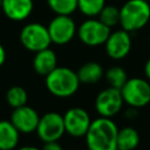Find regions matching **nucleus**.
I'll use <instances>...</instances> for the list:
<instances>
[{
    "label": "nucleus",
    "mask_w": 150,
    "mask_h": 150,
    "mask_svg": "<svg viewBox=\"0 0 150 150\" xmlns=\"http://www.w3.org/2000/svg\"><path fill=\"white\" fill-rule=\"evenodd\" d=\"M21 45L29 52H39L52 45L47 26L40 22H29L25 25L19 35Z\"/></svg>",
    "instance_id": "nucleus-4"
},
{
    "label": "nucleus",
    "mask_w": 150,
    "mask_h": 150,
    "mask_svg": "<svg viewBox=\"0 0 150 150\" xmlns=\"http://www.w3.org/2000/svg\"><path fill=\"white\" fill-rule=\"evenodd\" d=\"M105 0H77V11L86 18H97Z\"/></svg>",
    "instance_id": "nucleus-19"
},
{
    "label": "nucleus",
    "mask_w": 150,
    "mask_h": 150,
    "mask_svg": "<svg viewBox=\"0 0 150 150\" xmlns=\"http://www.w3.org/2000/svg\"><path fill=\"white\" fill-rule=\"evenodd\" d=\"M46 4L55 15H71L77 11V0H46Z\"/></svg>",
    "instance_id": "nucleus-18"
},
{
    "label": "nucleus",
    "mask_w": 150,
    "mask_h": 150,
    "mask_svg": "<svg viewBox=\"0 0 150 150\" xmlns=\"http://www.w3.org/2000/svg\"><path fill=\"white\" fill-rule=\"evenodd\" d=\"M52 43L67 45L77 33V26L71 15H55L47 26Z\"/></svg>",
    "instance_id": "nucleus-6"
},
{
    "label": "nucleus",
    "mask_w": 150,
    "mask_h": 150,
    "mask_svg": "<svg viewBox=\"0 0 150 150\" xmlns=\"http://www.w3.org/2000/svg\"><path fill=\"white\" fill-rule=\"evenodd\" d=\"M63 122L66 132L74 137H81L86 136L91 120L84 109L75 107L66 111V114L63 115Z\"/></svg>",
    "instance_id": "nucleus-11"
},
{
    "label": "nucleus",
    "mask_w": 150,
    "mask_h": 150,
    "mask_svg": "<svg viewBox=\"0 0 150 150\" xmlns=\"http://www.w3.org/2000/svg\"><path fill=\"white\" fill-rule=\"evenodd\" d=\"M104 47L110 59L122 60L129 54L131 49V35L123 28L110 32Z\"/></svg>",
    "instance_id": "nucleus-10"
},
{
    "label": "nucleus",
    "mask_w": 150,
    "mask_h": 150,
    "mask_svg": "<svg viewBox=\"0 0 150 150\" xmlns=\"http://www.w3.org/2000/svg\"><path fill=\"white\" fill-rule=\"evenodd\" d=\"M111 28L105 26L98 18H87L77 27V38L82 43L89 47L104 45Z\"/></svg>",
    "instance_id": "nucleus-5"
},
{
    "label": "nucleus",
    "mask_w": 150,
    "mask_h": 150,
    "mask_svg": "<svg viewBox=\"0 0 150 150\" xmlns=\"http://www.w3.org/2000/svg\"><path fill=\"white\" fill-rule=\"evenodd\" d=\"M139 143V135L136 129L125 127L118 129L117 132V150H134Z\"/></svg>",
    "instance_id": "nucleus-17"
},
{
    "label": "nucleus",
    "mask_w": 150,
    "mask_h": 150,
    "mask_svg": "<svg viewBox=\"0 0 150 150\" xmlns=\"http://www.w3.org/2000/svg\"><path fill=\"white\" fill-rule=\"evenodd\" d=\"M97 18L109 28L120 25V8L115 5H107L102 8Z\"/></svg>",
    "instance_id": "nucleus-20"
},
{
    "label": "nucleus",
    "mask_w": 150,
    "mask_h": 150,
    "mask_svg": "<svg viewBox=\"0 0 150 150\" xmlns=\"http://www.w3.org/2000/svg\"><path fill=\"white\" fill-rule=\"evenodd\" d=\"M144 73H145V75H146V77L150 80V59L146 61V63H145V66H144Z\"/></svg>",
    "instance_id": "nucleus-25"
},
{
    "label": "nucleus",
    "mask_w": 150,
    "mask_h": 150,
    "mask_svg": "<svg viewBox=\"0 0 150 150\" xmlns=\"http://www.w3.org/2000/svg\"><path fill=\"white\" fill-rule=\"evenodd\" d=\"M56 67H57V56L53 49L48 47L35 53L33 59V68L39 75L47 76Z\"/></svg>",
    "instance_id": "nucleus-14"
},
{
    "label": "nucleus",
    "mask_w": 150,
    "mask_h": 150,
    "mask_svg": "<svg viewBox=\"0 0 150 150\" xmlns=\"http://www.w3.org/2000/svg\"><path fill=\"white\" fill-rule=\"evenodd\" d=\"M18 150H41V149H38V148H35V146H29V145H27V146L19 148Z\"/></svg>",
    "instance_id": "nucleus-26"
},
{
    "label": "nucleus",
    "mask_w": 150,
    "mask_h": 150,
    "mask_svg": "<svg viewBox=\"0 0 150 150\" xmlns=\"http://www.w3.org/2000/svg\"><path fill=\"white\" fill-rule=\"evenodd\" d=\"M41 150H63V149L56 141H54V142H46Z\"/></svg>",
    "instance_id": "nucleus-23"
},
{
    "label": "nucleus",
    "mask_w": 150,
    "mask_h": 150,
    "mask_svg": "<svg viewBox=\"0 0 150 150\" xmlns=\"http://www.w3.org/2000/svg\"><path fill=\"white\" fill-rule=\"evenodd\" d=\"M121 93L123 101L135 108L144 107L150 102V84L139 77L128 79L121 88Z\"/></svg>",
    "instance_id": "nucleus-7"
},
{
    "label": "nucleus",
    "mask_w": 150,
    "mask_h": 150,
    "mask_svg": "<svg viewBox=\"0 0 150 150\" xmlns=\"http://www.w3.org/2000/svg\"><path fill=\"white\" fill-rule=\"evenodd\" d=\"M77 76L81 83H96L103 77V68L97 62H87L80 67L77 70Z\"/></svg>",
    "instance_id": "nucleus-16"
},
{
    "label": "nucleus",
    "mask_w": 150,
    "mask_h": 150,
    "mask_svg": "<svg viewBox=\"0 0 150 150\" xmlns=\"http://www.w3.org/2000/svg\"><path fill=\"white\" fill-rule=\"evenodd\" d=\"M80 83L77 73L67 67H56L46 76L47 89L57 97H69L74 95Z\"/></svg>",
    "instance_id": "nucleus-3"
},
{
    "label": "nucleus",
    "mask_w": 150,
    "mask_h": 150,
    "mask_svg": "<svg viewBox=\"0 0 150 150\" xmlns=\"http://www.w3.org/2000/svg\"><path fill=\"white\" fill-rule=\"evenodd\" d=\"M19 130L11 121H0V150H13L19 142Z\"/></svg>",
    "instance_id": "nucleus-15"
},
{
    "label": "nucleus",
    "mask_w": 150,
    "mask_h": 150,
    "mask_svg": "<svg viewBox=\"0 0 150 150\" xmlns=\"http://www.w3.org/2000/svg\"><path fill=\"white\" fill-rule=\"evenodd\" d=\"M123 97L120 89L109 87L102 90L95 101V108L102 117H112L116 115L123 104Z\"/></svg>",
    "instance_id": "nucleus-9"
},
{
    "label": "nucleus",
    "mask_w": 150,
    "mask_h": 150,
    "mask_svg": "<svg viewBox=\"0 0 150 150\" xmlns=\"http://www.w3.org/2000/svg\"><path fill=\"white\" fill-rule=\"evenodd\" d=\"M116 124L109 117H98L91 121L86 134L87 146L89 150H117Z\"/></svg>",
    "instance_id": "nucleus-1"
},
{
    "label": "nucleus",
    "mask_w": 150,
    "mask_h": 150,
    "mask_svg": "<svg viewBox=\"0 0 150 150\" xmlns=\"http://www.w3.org/2000/svg\"><path fill=\"white\" fill-rule=\"evenodd\" d=\"M105 79H107V82L109 83V87H112V88H116L120 90L125 84V82L128 81L125 70L121 67H117V66L111 67L107 70Z\"/></svg>",
    "instance_id": "nucleus-22"
},
{
    "label": "nucleus",
    "mask_w": 150,
    "mask_h": 150,
    "mask_svg": "<svg viewBox=\"0 0 150 150\" xmlns=\"http://www.w3.org/2000/svg\"><path fill=\"white\" fill-rule=\"evenodd\" d=\"M40 121L39 114L27 104L14 108L12 115H11V122L13 125L19 130V132L29 134L32 131H35L38 128Z\"/></svg>",
    "instance_id": "nucleus-12"
},
{
    "label": "nucleus",
    "mask_w": 150,
    "mask_h": 150,
    "mask_svg": "<svg viewBox=\"0 0 150 150\" xmlns=\"http://www.w3.org/2000/svg\"><path fill=\"white\" fill-rule=\"evenodd\" d=\"M5 61H6V50H5L4 46L0 43V67L5 63Z\"/></svg>",
    "instance_id": "nucleus-24"
},
{
    "label": "nucleus",
    "mask_w": 150,
    "mask_h": 150,
    "mask_svg": "<svg viewBox=\"0 0 150 150\" xmlns=\"http://www.w3.org/2000/svg\"><path fill=\"white\" fill-rule=\"evenodd\" d=\"M150 21L148 0H127L120 7V25L129 33L137 32Z\"/></svg>",
    "instance_id": "nucleus-2"
},
{
    "label": "nucleus",
    "mask_w": 150,
    "mask_h": 150,
    "mask_svg": "<svg viewBox=\"0 0 150 150\" xmlns=\"http://www.w3.org/2000/svg\"><path fill=\"white\" fill-rule=\"evenodd\" d=\"M6 100H7V103L12 108L22 107V105L27 104V100H28L27 91L20 86H13L7 90Z\"/></svg>",
    "instance_id": "nucleus-21"
},
{
    "label": "nucleus",
    "mask_w": 150,
    "mask_h": 150,
    "mask_svg": "<svg viewBox=\"0 0 150 150\" xmlns=\"http://www.w3.org/2000/svg\"><path fill=\"white\" fill-rule=\"evenodd\" d=\"M34 9L33 0H2L1 11L12 21H23L30 16Z\"/></svg>",
    "instance_id": "nucleus-13"
},
{
    "label": "nucleus",
    "mask_w": 150,
    "mask_h": 150,
    "mask_svg": "<svg viewBox=\"0 0 150 150\" xmlns=\"http://www.w3.org/2000/svg\"><path fill=\"white\" fill-rule=\"evenodd\" d=\"M1 2H2V0H0V9H1Z\"/></svg>",
    "instance_id": "nucleus-27"
},
{
    "label": "nucleus",
    "mask_w": 150,
    "mask_h": 150,
    "mask_svg": "<svg viewBox=\"0 0 150 150\" xmlns=\"http://www.w3.org/2000/svg\"><path fill=\"white\" fill-rule=\"evenodd\" d=\"M36 132L45 143L57 141L66 132L63 116L54 111L45 114L40 117Z\"/></svg>",
    "instance_id": "nucleus-8"
}]
</instances>
